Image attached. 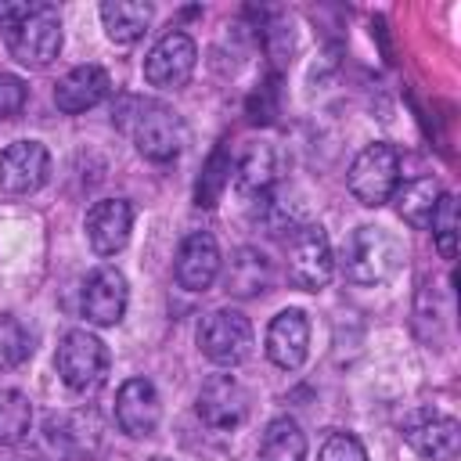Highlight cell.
<instances>
[{
    "mask_svg": "<svg viewBox=\"0 0 461 461\" xmlns=\"http://www.w3.org/2000/svg\"><path fill=\"white\" fill-rule=\"evenodd\" d=\"M403 259H407V249H403L400 234L364 223L342 241L339 267H342L346 281H353L360 288H375V285L393 281L403 270Z\"/></svg>",
    "mask_w": 461,
    "mask_h": 461,
    "instance_id": "obj_1",
    "label": "cell"
},
{
    "mask_svg": "<svg viewBox=\"0 0 461 461\" xmlns=\"http://www.w3.org/2000/svg\"><path fill=\"white\" fill-rule=\"evenodd\" d=\"M54 367H58V378L72 393H94L108 378V346L97 335H90L83 328H72L58 342Z\"/></svg>",
    "mask_w": 461,
    "mask_h": 461,
    "instance_id": "obj_2",
    "label": "cell"
},
{
    "mask_svg": "<svg viewBox=\"0 0 461 461\" xmlns=\"http://www.w3.org/2000/svg\"><path fill=\"white\" fill-rule=\"evenodd\" d=\"M285 263H288V281L303 292H317L331 281L335 274V256L328 230L321 223H303L288 234L285 241Z\"/></svg>",
    "mask_w": 461,
    "mask_h": 461,
    "instance_id": "obj_3",
    "label": "cell"
},
{
    "mask_svg": "<svg viewBox=\"0 0 461 461\" xmlns=\"http://www.w3.org/2000/svg\"><path fill=\"white\" fill-rule=\"evenodd\" d=\"M400 187V151L385 140L367 144L349 166V191L360 205L378 209Z\"/></svg>",
    "mask_w": 461,
    "mask_h": 461,
    "instance_id": "obj_4",
    "label": "cell"
},
{
    "mask_svg": "<svg viewBox=\"0 0 461 461\" xmlns=\"http://www.w3.org/2000/svg\"><path fill=\"white\" fill-rule=\"evenodd\" d=\"M252 346H256V339H252L249 317L230 310V306H220V310L205 313L202 324H198V349L220 367L245 364L252 357Z\"/></svg>",
    "mask_w": 461,
    "mask_h": 461,
    "instance_id": "obj_5",
    "label": "cell"
},
{
    "mask_svg": "<svg viewBox=\"0 0 461 461\" xmlns=\"http://www.w3.org/2000/svg\"><path fill=\"white\" fill-rule=\"evenodd\" d=\"M187 140L184 119L158 101H137V115H133V144L144 158L151 162H169L180 155Z\"/></svg>",
    "mask_w": 461,
    "mask_h": 461,
    "instance_id": "obj_6",
    "label": "cell"
},
{
    "mask_svg": "<svg viewBox=\"0 0 461 461\" xmlns=\"http://www.w3.org/2000/svg\"><path fill=\"white\" fill-rule=\"evenodd\" d=\"M7 50L29 68H43L61 54V18L50 4H36L32 14L7 32Z\"/></svg>",
    "mask_w": 461,
    "mask_h": 461,
    "instance_id": "obj_7",
    "label": "cell"
},
{
    "mask_svg": "<svg viewBox=\"0 0 461 461\" xmlns=\"http://www.w3.org/2000/svg\"><path fill=\"white\" fill-rule=\"evenodd\" d=\"M126 303H130V285L115 267L101 263L86 274L83 292H79V310L90 324H101V328L119 324L126 313Z\"/></svg>",
    "mask_w": 461,
    "mask_h": 461,
    "instance_id": "obj_8",
    "label": "cell"
},
{
    "mask_svg": "<svg viewBox=\"0 0 461 461\" xmlns=\"http://www.w3.org/2000/svg\"><path fill=\"white\" fill-rule=\"evenodd\" d=\"M198 61V47L187 32H166L144 58V79L158 90H176L191 79Z\"/></svg>",
    "mask_w": 461,
    "mask_h": 461,
    "instance_id": "obj_9",
    "label": "cell"
},
{
    "mask_svg": "<svg viewBox=\"0 0 461 461\" xmlns=\"http://www.w3.org/2000/svg\"><path fill=\"white\" fill-rule=\"evenodd\" d=\"M249 414V393L234 375H209L198 389V418L212 432H230Z\"/></svg>",
    "mask_w": 461,
    "mask_h": 461,
    "instance_id": "obj_10",
    "label": "cell"
},
{
    "mask_svg": "<svg viewBox=\"0 0 461 461\" xmlns=\"http://www.w3.org/2000/svg\"><path fill=\"white\" fill-rule=\"evenodd\" d=\"M50 176V151L40 140H14L0 151V187L11 194H32Z\"/></svg>",
    "mask_w": 461,
    "mask_h": 461,
    "instance_id": "obj_11",
    "label": "cell"
},
{
    "mask_svg": "<svg viewBox=\"0 0 461 461\" xmlns=\"http://www.w3.org/2000/svg\"><path fill=\"white\" fill-rule=\"evenodd\" d=\"M47 447L72 461H90L101 447V421L94 411H65L47 418Z\"/></svg>",
    "mask_w": 461,
    "mask_h": 461,
    "instance_id": "obj_12",
    "label": "cell"
},
{
    "mask_svg": "<svg viewBox=\"0 0 461 461\" xmlns=\"http://www.w3.org/2000/svg\"><path fill=\"white\" fill-rule=\"evenodd\" d=\"M407 447L425 461H454L461 454V425L447 414L421 411L403 425Z\"/></svg>",
    "mask_w": 461,
    "mask_h": 461,
    "instance_id": "obj_13",
    "label": "cell"
},
{
    "mask_svg": "<svg viewBox=\"0 0 461 461\" xmlns=\"http://www.w3.org/2000/svg\"><path fill=\"white\" fill-rule=\"evenodd\" d=\"M162 418L158 389L148 378H126L115 393V421L126 436H151Z\"/></svg>",
    "mask_w": 461,
    "mask_h": 461,
    "instance_id": "obj_14",
    "label": "cell"
},
{
    "mask_svg": "<svg viewBox=\"0 0 461 461\" xmlns=\"http://www.w3.org/2000/svg\"><path fill=\"white\" fill-rule=\"evenodd\" d=\"M133 230V205L126 198H101L86 212V241L97 256H115L126 249Z\"/></svg>",
    "mask_w": 461,
    "mask_h": 461,
    "instance_id": "obj_15",
    "label": "cell"
},
{
    "mask_svg": "<svg viewBox=\"0 0 461 461\" xmlns=\"http://www.w3.org/2000/svg\"><path fill=\"white\" fill-rule=\"evenodd\" d=\"M220 274V245L212 234L194 230L176 249V281L187 292H205Z\"/></svg>",
    "mask_w": 461,
    "mask_h": 461,
    "instance_id": "obj_16",
    "label": "cell"
},
{
    "mask_svg": "<svg viewBox=\"0 0 461 461\" xmlns=\"http://www.w3.org/2000/svg\"><path fill=\"white\" fill-rule=\"evenodd\" d=\"M310 353V321L303 310H281L267 328V357L281 371H295Z\"/></svg>",
    "mask_w": 461,
    "mask_h": 461,
    "instance_id": "obj_17",
    "label": "cell"
},
{
    "mask_svg": "<svg viewBox=\"0 0 461 461\" xmlns=\"http://www.w3.org/2000/svg\"><path fill=\"white\" fill-rule=\"evenodd\" d=\"M108 86H112V79H108V72L101 65H76L72 72H65L58 79L54 104L65 115H79V112L101 104L108 97Z\"/></svg>",
    "mask_w": 461,
    "mask_h": 461,
    "instance_id": "obj_18",
    "label": "cell"
},
{
    "mask_svg": "<svg viewBox=\"0 0 461 461\" xmlns=\"http://www.w3.org/2000/svg\"><path fill=\"white\" fill-rule=\"evenodd\" d=\"M101 25H104V36L119 47L140 40L151 25V4H140V0H104L101 4Z\"/></svg>",
    "mask_w": 461,
    "mask_h": 461,
    "instance_id": "obj_19",
    "label": "cell"
},
{
    "mask_svg": "<svg viewBox=\"0 0 461 461\" xmlns=\"http://www.w3.org/2000/svg\"><path fill=\"white\" fill-rule=\"evenodd\" d=\"M439 194H443V191H439L436 180L418 176V180L400 184V187L393 191V202H396V212H400L403 223L425 230V227L432 223V212H436V205H439Z\"/></svg>",
    "mask_w": 461,
    "mask_h": 461,
    "instance_id": "obj_20",
    "label": "cell"
},
{
    "mask_svg": "<svg viewBox=\"0 0 461 461\" xmlns=\"http://www.w3.org/2000/svg\"><path fill=\"white\" fill-rule=\"evenodd\" d=\"M238 191L241 194H267L281 173V155L274 144H252L238 162Z\"/></svg>",
    "mask_w": 461,
    "mask_h": 461,
    "instance_id": "obj_21",
    "label": "cell"
},
{
    "mask_svg": "<svg viewBox=\"0 0 461 461\" xmlns=\"http://www.w3.org/2000/svg\"><path fill=\"white\" fill-rule=\"evenodd\" d=\"M259 457L263 461H306V432L299 429V421L288 418V414L274 418L263 429Z\"/></svg>",
    "mask_w": 461,
    "mask_h": 461,
    "instance_id": "obj_22",
    "label": "cell"
},
{
    "mask_svg": "<svg viewBox=\"0 0 461 461\" xmlns=\"http://www.w3.org/2000/svg\"><path fill=\"white\" fill-rule=\"evenodd\" d=\"M270 285V263L263 252L256 249H241L234 259H230V274H227V288L238 292V295H256Z\"/></svg>",
    "mask_w": 461,
    "mask_h": 461,
    "instance_id": "obj_23",
    "label": "cell"
},
{
    "mask_svg": "<svg viewBox=\"0 0 461 461\" xmlns=\"http://www.w3.org/2000/svg\"><path fill=\"white\" fill-rule=\"evenodd\" d=\"M32 429V403L18 389H0V443L18 447Z\"/></svg>",
    "mask_w": 461,
    "mask_h": 461,
    "instance_id": "obj_24",
    "label": "cell"
},
{
    "mask_svg": "<svg viewBox=\"0 0 461 461\" xmlns=\"http://www.w3.org/2000/svg\"><path fill=\"white\" fill-rule=\"evenodd\" d=\"M230 173H234V162H230V151L227 148H216L202 169V180H198V205L212 209L223 194V187L230 184Z\"/></svg>",
    "mask_w": 461,
    "mask_h": 461,
    "instance_id": "obj_25",
    "label": "cell"
},
{
    "mask_svg": "<svg viewBox=\"0 0 461 461\" xmlns=\"http://www.w3.org/2000/svg\"><path fill=\"white\" fill-rule=\"evenodd\" d=\"M432 238H436V249L443 259H454L457 256V198L454 194H439V205L432 212Z\"/></svg>",
    "mask_w": 461,
    "mask_h": 461,
    "instance_id": "obj_26",
    "label": "cell"
},
{
    "mask_svg": "<svg viewBox=\"0 0 461 461\" xmlns=\"http://www.w3.org/2000/svg\"><path fill=\"white\" fill-rule=\"evenodd\" d=\"M29 331L14 317H0V371L18 367L29 357Z\"/></svg>",
    "mask_w": 461,
    "mask_h": 461,
    "instance_id": "obj_27",
    "label": "cell"
},
{
    "mask_svg": "<svg viewBox=\"0 0 461 461\" xmlns=\"http://www.w3.org/2000/svg\"><path fill=\"white\" fill-rule=\"evenodd\" d=\"M317 461H367V450L353 432H331L321 443Z\"/></svg>",
    "mask_w": 461,
    "mask_h": 461,
    "instance_id": "obj_28",
    "label": "cell"
},
{
    "mask_svg": "<svg viewBox=\"0 0 461 461\" xmlns=\"http://www.w3.org/2000/svg\"><path fill=\"white\" fill-rule=\"evenodd\" d=\"M25 97H29V86L22 76L14 72H0V119H11L25 108Z\"/></svg>",
    "mask_w": 461,
    "mask_h": 461,
    "instance_id": "obj_29",
    "label": "cell"
},
{
    "mask_svg": "<svg viewBox=\"0 0 461 461\" xmlns=\"http://www.w3.org/2000/svg\"><path fill=\"white\" fill-rule=\"evenodd\" d=\"M32 7L36 4H14V0H0V29H14V25H22L29 14H32Z\"/></svg>",
    "mask_w": 461,
    "mask_h": 461,
    "instance_id": "obj_30",
    "label": "cell"
},
{
    "mask_svg": "<svg viewBox=\"0 0 461 461\" xmlns=\"http://www.w3.org/2000/svg\"><path fill=\"white\" fill-rule=\"evenodd\" d=\"M11 461H36V457H22V454H18V457H11Z\"/></svg>",
    "mask_w": 461,
    "mask_h": 461,
    "instance_id": "obj_31",
    "label": "cell"
},
{
    "mask_svg": "<svg viewBox=\"0 0 461 461\" xmlns=\"http://www.w3.org/2000/svg\"><path fill=\"white\" fill-rule=\"evenodd\" d=\"M151 461H169V457H151Z\"/></svg>",
    "mask_w": 461,
    "mask_h": 461,
    "instance_id": "obj_32",
    "label": "cell"
}]
</instances>
